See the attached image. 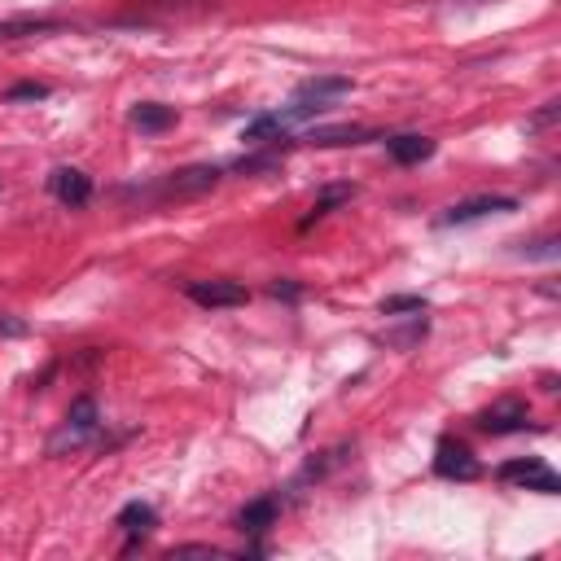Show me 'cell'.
Listing matches in <instances>:
<instances>
[{
    "instance_id": "cell-1",
    "label": "cell",
    "mask_w": 561,
    "mask_h": 561,
    "mask_svg": "<svg viewBox=\"0 0 561 561\" xmlns=\"http://www.w3.org/2000/svg\"><path fill=\"white\" fill-rule=\"evenodd\" d=\"M97 426H101V417H97V404L93 399H75L71 404V412H66V421H62V430L49 439V452L57 456V452H66V448H79V443H88L97 434Z\"/></svg>"
},
{
    "instance_id": "cell-2",
    "label": "cell",
    "mask_w": 561,
    "mask_h": 561,
    "mask_svg": "<svg viewBox=\"0 0 561 561\" xmlns=\"http://www.w3.org/2000/svg\"><path fill=\"white\" fill-rule=\"evenodd\" d=\"M496 474H500V483H513V487H526V491H544V496H557V491H561V478L540 461V456H526V461H505Z\"/></svg>"
},
{
    "instance_id": "cell-3",
    "label": "cell",
    "mask_w": 561,
    "mask_h": 561,
    "mask_svg": "<svg viewBox=\"0 0 561 561\" xmlns=\"http://www.w3.org/2000/svg\"><path fill=\"white\" fill-rule=\"evenodd\" d=\"M434 474H439V478H452V483H474V478L483 474V465H478V456L469 452L465 443L443 439L439 452H434Z\"/></svg>"
},
{
    "instance_id": "cell-4",
    "label": "cell",
    "mask_w": 561,
    "mask_h": 561,
    "mask_svg": "<svg viewBox=\"0 0 561 561\" xmlns=\"http://www.w3.org/2000/svg\"><path fill=\"white\" fill-rule=\"evenodd\" d=\"M185 294L198 307H242L246 299H250V290L242 281H189L185 285Z\"/></svg>"
},
{
    "instance_id": "cell-5",
    "label": "cell",
    "mask_w": 561,
    "mask_h": 561,
    "mask_svg": "<svg viewBox=\"0 0 561 561\" xmlns=\"http://www.w3.org/2000/svg\"><path fill=\"white\" fill-rule=\"evenodd\" d=\"M500 211H518V198H505V193H478V198H465L448 206L443 224H474L483 215H500Z\"/></svg>"
},
{
    "instance_id": "cell-6",
    "label": "cell",
    "mask_w": 561,
    "mask_h": 561,
    "mask_svg": "<svg viewBox=\"0 0 561 561\" xmlns=\"http://www.w3.org/2000/svg\"><path fill=\"white\" fill-rule=\"evenodd\" d=\"M526 421H531V412H526L522 399H500V404L478 412V430L483 434H513V430H526Z\"/></svg>"
},
{
    "instance_id": "cell-7",
    "label": "cell",
    "mask_w": 561,
    "mask_h": 561,
    "mask_svg": "<svg viewBox=\"0 0 561 561\" xmlns=\"http://www.w3.org/2000/svg\"><path fill=\"white\" fill-rule=\"evenodd\" d=\"M215 180H220V167H185V171H171L158 193L163 198H193V193L215 189Z\"/></svg>"
},
{
    "instance_id": "cell-8",
    "label": "cell",
    "mask_w": 561,
    "mask_h": 561,
    "mask_svg": "<svg viewBox=\"0 0 561 561\" xmlns=\"http://www.w3.org/2000/svg\"><path fill=\"white\" fill-rule=\"evenodd\" d=\"M49 189L62 206H88V198H93V180L79 167H57L49 176Z\"/></svg>"
},
{
    "instance_id": "cell-9",
    "label": "cell",
    "mask_w": 561,
    "mask_h": 561,
    "mask_svg": "<svg viewBox=\"0 0 561 561\" xmlns=\"http://www.w3.org/2000/svg\"><path fill=\"white\" fill-rule=\"evenodd\" d=\"M114 526H119L123 535H128V548H136V540H145V535L158 526V513H154V505H145V500H132V505H123L119 509V518H114Z\"/></svg>"
},
{
    "instance_id": "cell-10",
    "label": "cell",
    "mask_w": 561,
    "mask_h": 561,
    "mask_svg": "<svg viewBox=\"0 0 561 561\" xmlns=\"http://www.w3.org/2000/svg\"><path fill=\"white\" fill-rule=\"evenodd\" d=\"M342 93H351V79H342V75H320V79H307V84H299L294 101L325 110V101H334V97H342Z\"/></svg>"
},
{
    "instance_id": "cell-11",
    "label": "cell",
    "mask_w": 561,
    "mask_h": 561,
    "mask_svg": "<svg viewBox=\"0 0 561 561\" xmlns=\"http://www.w3.org/2000/svg\"><path fill=\"white\" fill-rule=\"evenodd\" d=\"M128 123H132L136 132H145V136H158V132L176 128V110H171V106H158V101H141V106H132Z\"/></svg>"
},
{
    "instance_id": "cell-12",
    "label": "cell",
    "mask_w": 561,
    "mask_h": 561,
    "mask_svg": "<svg viewBox=\"0 0 561 561\" xmlns=\"http://www.w3.org/2000/svg\"><path fill=\"white\" fill-rule=\"evenodd\" d=\"M386 154H391L399 167H412V163H426L434 154V141L430 136H417V132H404V136H391V141H386Z\"/></svg>"
},
{
    "instance_id": "cell-13",
    "label": "cell",
    "mask_w": 561,
    "mask_h": 561,
    "mask_svg": "<svg viewBox=\"0 0 561 561\" xmlns=\"http://www.w3.org/2000/svg\"><path fill=\"white\" fill-rule=\"evenodd\" d=\"M277 500L272 496H259V500H250V505L237 513V531H246V535H263L268 526H277Z\"/></svg>"
},
{
    "instance_id": "cell-14",
    "label": "cell",
    "mask_w": 561,
    "mask_h": 561,
    "mask_svg": "<svg viewBox=\"0 0 561 561\" xmlns=\"http://www.w3.org/2000/svg\"><path fill=\"white\" fill-rule=\"evenodd\" d=\"M290 114H259V119L255 123H246V132H242V141L246 145H268V141H277V136L285 132V128H290Z\"/></svg>"
},
{
    "instance_id": "cell-15",
    "label": "cell",
    "mask_w": 561,
    "mask_h": 561,
    "mask_svg": "<svg viewBox=\"0 0 561 561\" xmlns=\"http://www.w3.org/2000/svg\"><path fill=\"white\" fill-rule=\"evenodd\" d=\"M44 31H62V22L57 18H9V22H0V40L44 36Z\"/></svg>"
},
{
    "instance_id": "cell-16",
    "label": "cell",
    "mask_w": 561,
    "mask_h": 561,
    "mask_svg": "<svg viewBox=\"0 0 561 561\" xmlns=\"http://www.w3.org/2000/svg\"><path fill=\"white\" fill-rule=\"evenodd\" d=\"M351 198H356V185H329V189H320V193H316L312 215H307V220H303V228H307V224H316L320 215H329V211H334V206L351 202Z\"/></svg>"
},
{
    "instance_id": "cell-17",
    "label": "cell",
    "mask_w": 561,
    "mask_h": 561,
    "mask_svg": "<svg viewBox=\"0 0 561 561\" xmlns=\"http://www.w3.org/2000/svg\"><path fill=\"white\" fill-rule=\"evenodd\" d=\"M307 141L316 145H360V141H373L369 128H312Z\"/></svg>"
},
{
    "instance_id": "cell-18",
    "label": "cell",
    "mask_w": 561,
    "mask_h": 561,
    "mask_svg": "<svg viewBox=\"0 0 561 561\" xmlns=\"http://www.w3.org/2000/svg\"><path fill=\"white\" fill-rule=\"evenodd\" d=\"M404 312L421 316V312H426V299H421V294H395V299L382 303V316H404Z\"/></svg>"
},
{
    "instance_id": "cell-19",
    "label": "cell",
    "mask_w": 561,
    "mask_h": 561,
    "mask_svg": "<svg viewBox=\"0 0 561 561\" xmlns=\"http://www.w3.org/2000/svg\"><path fill=\"white\" fill-rule=\"evenodd\" d=\"M49 97V84H14L5 93V101H44Z\"/></svg>"
},
{
    "instance_id": "cell-20",
    "label": "cell",
    "mask_w": 561,
    "mask_h": 561,
    "mask_svg": "<svg viewBox=\"0 0 561 561\" xmlns=\"http://www.w3.org/2000/svg\"><path fill=\"white\" fill-rule=\"evenodd\" d=\"M557 114H561V101H548V106H544L540 114H535V119H531V123H526V132H540V128H553V123H557Z\"/></svg>"
},
{
    "instance_id": "cell-21",
    "label": "cell",
    "mask_w": 561,
    "mask_h": 561,
    "mask_svg": "<svg viewBox=\"0 0 561 561\" xmlns=\"http://www.w3.org/2000/svg\"><path fill=\"white\" fill-rule=\"evenodd\" d=\"M522 255H526V259H557V237H544V242L522 246Z\"/></svg>"
},
{
    "instance_id": "cell-22",
    "label": "cell",
    "mask_w": 561,
    "mask_h": 561,
    "mask_svg": "<svg viewBox=\"0 0 561 561\" xmlns=\"http://www.w3.org/2000/svg\"><path fill=\"white\" fill-rule=\"evenodd\" d=\"M171 557H220V548H211V544H180V548H171Z\"/></svg>"
},
{
    "instance_id": "cell-23",
    "label": "cell",
    "mask_w": 561,
    "mask_h": 561,
    "mask_svg": "<svg viewBox=\"0 0 561 561\" xmlns=\"http://www.w3.org/2000/svg\"><path fill=\"white\" fill-rule=\"evenodd\" d=\"M0 334H5V338H22V334H27V325H22V320H18V316H9V312H0Z\"/></svg>"
},
{
    "instance_id": "cell-24",
    "label": "cell",
    "mask_w": 561,
    "mask_h": 561,
    "mask_svg": "<svg viewBox=\"0 0 561 561\" xmlns=\"http://www.w3.org/2000/svg\"><path fill=\"white\" fill-rule=\"evenodd\" d=\"M268 294H272V299H299V285H294V281H272L268 285Z\"/></svg>"
}]
</instances>
